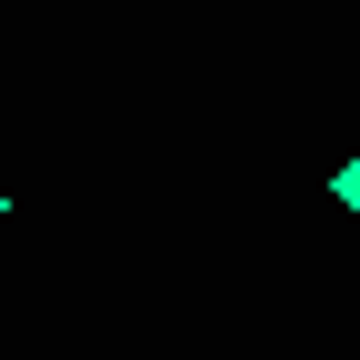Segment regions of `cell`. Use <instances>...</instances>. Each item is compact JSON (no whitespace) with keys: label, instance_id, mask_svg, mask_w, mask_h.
Instances as JSON below:
<instances>
[{"label":"cell","instance_id":"cell-1","mask_svg":"<svg viewBox=\"0 0 360 360\" xmlns=\"http://www.w3.org/2000/svg\"><path fill=\"white\" fill-rule=\"evenodd\" d=\"M340 210H360V160H350V170H340Z\"/></svg>","mask_w":360,"mask_h":360},{"label":"cell","instance_id":"cell-2","mask_svg":"<svg viewBox=\"0 0 360 360\" xmlns=\"http://www.w3.org/2000/svg\"><path fill=\"white\" fill-rule=\"evenodd\" d=\"M0 210H11V200H0Z\"/></svg>","mask_w":360,"mask_h":360}]
</instances>
